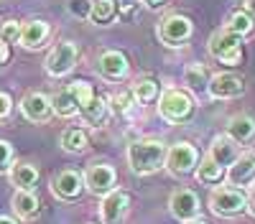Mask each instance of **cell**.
Instances as JSON below:
<instances>
[{
  "mask_svg": "<svg viewBox=\"0 0 255 224\" xmlns=\"http://www.w3.org/2000/svg\"><path fill=\"white\" fill-rule=\"evenodd\" d=\"M168 146L161 140H135L128 146V166L138 176H151L166 168Z\"/></svg>",
  "mask_w": 255,
  "mask_h": 224,
  "instance_id": "6da1fadb",
  "label": "cell"
},
{
  "mask_svg": "<svg viewBox=\"0 0 255 224\" xmlns=\"http://www.w3.org/2000/svg\"><path fill=\"white\" fill-rule=\"evenodd\" d=\"M243 36H238L235 31L230 28H222L217 31L215 36L209 38V54L212 59H217L220 64H227V67H238L243 61Z\"/></svg>",
  "mask_w": 255,
  "mask_h": 224,
  "instance_id": "7a4b0ae2",
  "label": "cell"
},
{
  "mask_svg": "<svg viewBox=\"0 0 255 224\" xmlns=\"http://www.w3.org/2000/svg\"><path fill=\"white\" fill-rule=\"evenodd\" d=\"M209 209L222 219L238 217L248 209V196L238 186H217L209 194Z\"/></svg>",
  "mask_w": 255,
  "mask_h": 224,
  "instance_id": "3957f363",
  "label": "cell"
},
{
  "mask_svg": "<svg viewBox=\"0 0 255 224\" xmlns=\"http://www.w3.org/2000/svg\"><path fill=\"white\" fill-rule=\"evenodd\" d=\"M194 112V99L181 89H166L158 97V115L168 122H184Z\"/></svg>",
  "mask_w": 255,
  "mask_h": 224,
  "instance_id": "277c9868",
  "label": "cell"
},
{
  "mask_svg": "<svg viewBox=\"0 0 255 224\" xmlns=\"http://www.w3.org/2000/svg\"><path fill=\"white\" fill-rule=\"evenodd\" d=\"M199 166V150L186 140H179L174 146H168L166 153V171L174 176H189Z\"/></svg>",
  "mask_w": 255,
  "mask_h": 224,
  "instance_id": "5b68a950",
  "label": "cell"
},
{
  "mask_svg": "<svg viewBox=\"0 0 255 224\" xmlns=\"http://www.w3.org/2000/svg\"><path fill=\"white\" fill-rule=\"evenodd\" d=\"M156 33L166 46H184L194 33V26L186 15H166L163 20H158Z\"/></svg>",
  "mask_w": 255,
  "mask_h": 224,
  "instance_id": "8992f818",
  "label": "cell"
},
{
  "mask_svg": "<svg viewBox=\"0 0 255 224\" xmlns=\"http://www.w3.org/2000/svg\"><path fill=\"white\" fill-rule=\"evenodd\" d=\"M77 59H79V49L74 46V41H61L46 56V72L51 76H67L77 67Z\"/></svg>",
  "mask_w": 255,
  "mask_h": 224,
  "instance_id": "52a82bcc",
  "label": "cell"
},
{
  "mask_svg": "<svg viewBox=\"0 0 255 224\" xmlns=\"http://www.w3.org/2000/svg\"><path fill=\"white\" fill-rule=\"evenodd\" d=\"M115 181H118V173H115L113 166H108V163H92V166L84 171V189L92 191L95 196H105L108 191H113Z\"/></svg>",
  "mask_w": 255,
  "mask_h": 224,
  "instance_id": "ba28073f",
  "label": "cell"
},
{
  "mask_svg": "<svg viewBox=\"0 0 255 224\" xmlns=\"http://www.w3.org/2000/svg\"><path fill=\"white\" fill-rule=\"evenodd\" d=\"M207 94L215 99H235L245 94V79H240L238 74H215L209 76V87Z\"/></svg>",
  "mask_w": 255,
  "mask_h": 224,
  "instance_id": "9c48e42d",
  "label": "cell"
},
{
  "mask_svg": "<svg viewBox=\"0 0 255 224\" xmlns=\"http://www.w3.org/2000/svg\"><path fill=\"white\" fill-rule=\"evenodd\" d=\"M128 204H130V196L120 189H113L102 196V204H100V219L102 224H120L125 212H128Z\"/></svg>",
  "mask_w": 255,
  "mask_h": 224,
  "instance_id": "30bf717a",
  "label": "cell"
},
{
  "mask_svg": "<svg viewBox=\"0 0 255 224\" xmlns=\"http://www.w3.org/2000/svg\"><path fill=\"white\" fill-rule=\"evenodd\" d=\"M227 183L230 186H250L255 181V150H245L235 158L232 166H227Z\"/></svg>",
  "mask_w": 255,
  "mask_h": 224,
  "instance_id": "8fae6325",
  "label": "cell"
},
{
  "mask_svg": "<svg viewBox=\"0 0 255 224\" xmlns=\"http://www.w3.org/2000/svg\"><path fill=\"white\" fill-rule=\"evenodd\" d=\"M168 209H171V214L179 219V222H186V219H194L199 217V196L191 191V189H179L171 194V199H168Z\"/></svg>",
  "mask_w": 255,
  "mask_h": 224,
  "instance_id": "7c38bea8",
  "label": "cell"
},
{
  "mask_svg": "<svg viewBox=\"0 0 255 224\" xmlns=\"http://www.w3.org/2000/svg\"><path fill=\"white\" fill-rule=\"evenodd\" d=\"M82 189H84V176H82L79 171L67 168V171H59V173L51 178V191H54L59 199H64V201L77 199V196L82 194Z\"/></svg>",
  "mask_w": 255,
  "mask_h": 224,
  "instance_id": "4fadbf2b",
  "label": "cell"
},
{
  "mask_svg": "<svg viewBox=\"0 0 255 224\" xmlns=\"http://www.w3.org/2000/svg\"><path fill=\"white\" fill-rule=\"evenodd\" d=\"M20 112H23V117L31 120V122H46L54 112L51 97L41 94V92H31L20 99Z\"/></svg>",
  "mask_w": 255,
  "mask_h": 224,
  "instance_id": "5bb4252c",
  "label": "cell"
},
{
  "mask_svg": "<svg viewBox=\"0 0 255 224\" xmlns=\"http://www.w3.org/2000/svg\"><path fill=\"white\" fill-rule=\"evenodd\" d=\"M128 56L120 54V51H102L100 59H97V72L105 76V79H125L128 76Z\"/></svg>",
  "mask_w": 255,
  "mask_h": 224,
  "instance_id": "9a60e30c",
  "label": "cell"
},
{
  "mask_svg": "<svg viewBox=\"0 0 255 224\" xmlns=\"http://www.w3.org/2000/svg\"><path fill=\"white\" fill-rule=\"evenodd\" d=\"M209 158H215L220 166H232L235 163V158L240 155V148H238V143L232 140L230 135H217L215 140H212V146H209Z\"/></svg>",
  "mask_w": 255,
  "mask_h": 224,
  "instance_id": "2e32d148",
  "label": "cell"
},
{
  "mask_svg": "<svg viewBox=\"0 0 255 224\" xmlns=\"http://www.w3.org/2000/svg\"><path fill=\"white\" fill-rule=\"evenodd\" d=\"M51 28L46 20H28V23L20 26V46L26 49H41L46 44Z\"/></svg>",
  "mask_w": 255,
  "mask_h": 224,
  "instance_id": "e0dca14e",
  "label": "cell"
},
{
  "mask_svg": "<svg viewBox=\"0 0 255 224\" xmlns=\"http://www.w3.org/2000/svg\"><path fill=\"white\" fill-rule=\"evenodd\" d=\"M8 178L15 189H23V191H33L36 181H38V168L33 163H13L10 171H8Z\"/></svg>",
  "mask_w": 255,
  "mask_h": 224,
  "instance_id": "ac0fdd59",
  "label": "cell"
},
{
  "mask_svg": "<svg viewBox=\"0 0 255 224\" xmlns=\"http://www.w3.org/2000/svg\"><path fill=\"white\" fill-rule=\"evenodd\" d=\"M10 204H13V212H15L20 219H33V217H38V212H41V201H38V196H36L33 191L18 189V191L13 194Z\"/></svg>",
  "mask_w": 255,
  "mask_h": 224,
  "instance_id": "d6986e66",
  "label": "cell"
},
{
  "mask_svg": "<svg viewBox=\"0 0 255 224\" xmlns=\"http://www.w3.org/2000/svg\"><path fill=\"white\" fill-rule=\"evenodd\" d=\"M227 135L238 143V146H245L255 138V120L248 115H235L227 122Z\"/></svg>",
  "mask_w": 255,
  "mask_h": 224,
  "instance_id": "ffe728a7",
  "label": "cell"
},
{
  "mask_svg": "<svg viewBox=\"0 0 255 224\" xmlns=\"http://www.w3.org/2000/svg\"><path fill=\"white\" fill-rule=\"evenodd\" d=\"M108 112H110V102L105 99V97H97V94H95V99L90 102V105H84V107L79 110V117L87 122V125L100 128L102 122L108 120Z\"/></svg>",
  "mask_w": 255,
  "mask_h": 224,
  "instance_id": "44dd1931",
  "label": "cell"
},
{
  "mask_svg": "<svg viewBox=\"0 0 255 224\" xmlns=\"http://www.w3.org/2000/svg\"><path fill=\"white\" fill-rule=\"evenodd\" d=\"M51 107L59 117H74L79 115V102L74 97V92L67 87V89H59L54 97H51Z\"/></svg>",
  "mask_w": 255,
  "mask_h": 224,
  "instance_id": "7402d4cb",
  "label": "cell"
},
{
  "mask_svg": "<svg viewBox=\"0 0 255 224\" xmlns=\"http://www.w3.org/2000/svg\"><path fill=\"white\" fill-rule=\"evenodd\" d=\"M184 84L194 92V94H204L207 87H209V76H207V69L202 64H189L184 69Z\"/></svg>",
  "mask_w": 255,
  "mask_h": 224,
  "instance_id": "603a6c76",
  "label": "cell"
},
{
  "mask_svg": "<svg viewBox=\"0 0 255 224\" xmlns=\"http://www.w3.org/2000/svg\"><path fill=\"white\" fill-rule=\"evenodd\" d=\"M61 148L67 153H84L90 148V138H87V133H84L82 128H69V130H64V135H61Z\"/></svg>",
  "mask_w": 255,
  "mask_h": 224,
  "instance_id": "cb8c5ba5",
  "label": "cell"
},
{
  "mask_svg": "<svg viewBox=\"0 0 255 224\" xmlns=\"http://www.w3.org/2000/svg\"><path fill=\"white\" fill-rule=\"evenodd\" d=\"M197 178L202 183H220L225 178V166H220L215 158L204 155V160H199V166H197Z\"/></svg>",
  "mask_w": 255,
  "mask_h": 224,
  "instance_id": "d4e9b609",
  "label": "cell"
},
{
  "mask_svg": "<svg viewBox=\"0 0 255 224\" xmlns=\"http://www.w3.org/2000/svg\"><path fill=\"white\" fill-rule=\"evenodd\" d=\"M115 18V0H92V13L90 20L95 26H105Z\"/></svg>",
  "mask_w": 255,
  "mask_h": 224,
  "instance_id": "484cf974",
  "label": "cell"
},
{
  "mask_svg": "<svg viewBox=\"0 0 255 224\" xmlns=\"http://www.w3.org/2000/svg\"><path fill=\"white\" fill-rule=\"evenodd\" d=\"M227 28H230V31H235L238 36L245 38V36L253 33V28H255V18H253L248 10H238V13H232V15H230Z\"/></svg>",
  "mask_w": 255,
  "mask_h": 224,
  "instance_id": "4316f807",
  "label": "cell"
},
{
  "mask_svg": "<svg viewBox=\"0 0 255 224\" xmlns=\"http://www.w3.org/2000/svg\"><path fill=\"white\" fill-rule=\"evenodd\" d=\"M133 97L138 105H148L158 97V81L156 79H140L138 84L133 87Z\"/></svg>",
  "mask_w": 255,
  "mask_h": 224,
  "instance_id": "83f0119b",
  "label": "cell"
},
{
  "mask_svg": "<svg viewBox=\"0 0 255 224\" xmlns=\"http://www.w3.org/2000/svg\"><path fill=\"white\" fill-rule=\"evenodd\" d=\"M69 89L74 92V97H77V102H79V110H82L84 105H90V102L95 99V89H92L90 81L77 79V81H72V84H69Z\"/></svg>",
  "mask_w": 255,
  "mask_h": 224,
  "instance_id": "f1b7e54d",
  "label": "cell"
},
{
  "mask_svg": "<svg viewBox=\"0 0 255 224\" xmlns=\"http://www.w3.org/2000/svg\"><path fill=\"white\" fill-rule=\"evenodd\" d=\"M133 105H138V102H135V97H133V89H130V92H120V94H115L110 107H113L118 115H128V112L133 110Z\"/></svg>",
  "mask_w": 255,
  "mask_h": 224,
  "instance_id": "f546056e",
  "label": "cell"
},
{
  "mask_svg": "<svg viewBox=\"0 0 255 224\" xmlns=\"http://www.w3.org/2000/svg\"><path fill=\"white\" fill-rule=\"evenodd\" d=\"M0 38H3L5 44H15V41H20V23L18 20H5V23L0 26Z\"/></svg>",
  "mask_w": 255,
  "mask_h": 224,
  "instance_id": "4dcf8cb0",
  "label": "cell"
},
{
  "mask_svg": "<svg viewBox=\"0 0 255 224\" xmlns=\"http://www.w3.org/2000/svg\"><path fill=\"white\" fill-rule=\"evenodd\" d=\"M13 158H15L13 146H10L8 140H0V173H8V171H10Z\"/></svg>",
  "mask_w": 255,
  "mask_h": 224,
  "instance_id": "1f68e13d",
  "label": "cell"
},
{
  "mask_svg": "<svg viewBox=\"0 0 255 224\" xmlns=\"http://www.w3.org/2000/svg\"><path fill=\"white\" fill-rule=\"evenodd\" d=\"M69 13L74 18H90L92 13V0H69Z\"/></svg>",
  "mask_w": 255,
  "mask_h": 224,
  "instance_id": "d6a6232c",
  "label": "cell"
},
{
  "mask_svg": "<svg viewBox=\"0 0 255 224\" xmlns=\"http://www.w3.org/2000/svg\"><path fill=\"white\" fill-rule=\"evenodd\" d=\"M10 110H13V99H10V94L0 92V120H5V117L10 115Z\"/></svg>",
  "mask_w": 255,
  "mask_h": 224,
  "instance_id": "836d02e7",
  "label": "cell"
},
{
  "mask_svg": "<svg viewBox=\"0 0 255 224\" xmlns=\"http://www.w3.org/2000/svg\"><path fill=\"white\" fill-rule=\"evenodd\" d=\"M143 5H145V8H151V10H156L158 5H163V0H143Z\"/></svg>",
  "mask_w": 255,
  "mask_h": 224,
  "instance_id": "e575fe53",
  "label": "cell"
},
{
  "mask_svg": "<svg viewBox=\"0 0 255 224\" xmlns=\"http://www.w3.org/2000/svg\"><path fill=\"white\" fill-rule=\"evenodd\" d=\"M248 209H250V212L255 214V189H253V191L248 194Z\"/></svg>",
  "mask_w": 255,
  "mask_h": 224,
  "instance_id": "d590c367",
  "label": "cell"
},
{
  "mask_svg": "<svg viewBox=\"0 0 255 224\" xmlns=\"http://www.w3.org/2000/svg\"><path fill=\"white\" fill-rule=\"evenodd\" d=\"M0 224H18V219H13L8 214H0Z\"/></svg>",
  "mask_w": 255,
  "mask_h": 224,
  "instance_id": "8d00e7d4",
  "label": "cell"
},
{
  "mask_svg": "<svg viewBox=\"0 0 255 224\" xmlns=\"http://www.w3.org/2000/svg\"><path fill=\"white\" fill-rule=\"evenodd\" d=\"M245 8H248V13L255 18V0H245Z\"/></svg>",
  "mask_w": 255,
  "mask_h": 224,
  "instance_id": "74e56055",
  "label": "cell"
},
{
  "mask_svg": "<svg viewBox=\"0 0 255 224\" xmlns=\"http://www.w3.org/2000/svg\"><path fill=\"white\" fill-rule=\"evenodd\" d=\"M181 224H209V222H204V219L194 217V219H186V222H181Z\"/></svg>",
  "mask_w": 255,
  "mask_h": 224,
  "instance_id": "f35d334b",
  "label": "cell"
},
{
  "mask_svg": "<svg viewBox=\"0 0 255 224\" xmlns=\"http://www.w3.org/2000/svg\"><path fill=\"white\" fill-rule=\"evenodd\" d=\"M0 67H3V59H0Z\"/></svg>",
  "mask_w": 255,
  "mask_h": 224,
  "instance_id": "ab89813d",
  "label": "cell"
}]
</instances>
